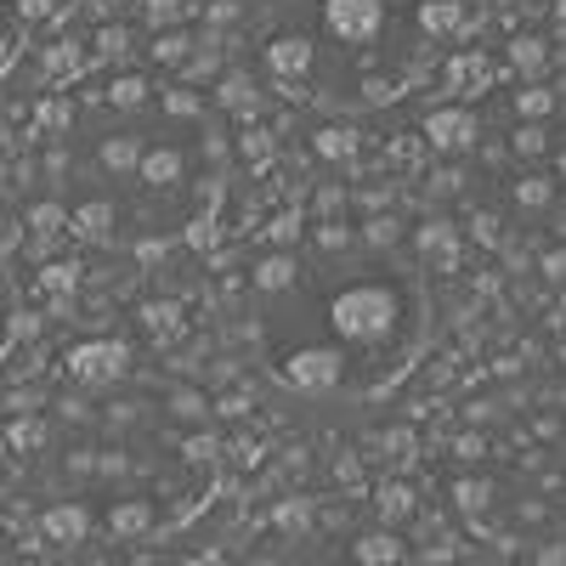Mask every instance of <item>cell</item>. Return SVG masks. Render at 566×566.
Here are the masks:
<instances>
[{
	"instance_id": "7a4b0ae2",
	"label": "cell",
	"mask_w": 566,
	"mask_h": 566,
	"mask_svg": "<svg viewBox=\"0 0 566 566\" xmlns=\"http://www.w3.org/2000/svg\"><path fill=\"white\" fill-rule=\"evenodd\" d=\"M0 57H7V52H0Z\"/></svg>"
},
{
	"instance_id": "6da1fadb",
	"label": "cell",
	"mask_w": 566,
	"mask_h": 566,
	"mask_svg": "<svg viewBox=\"0 0 566 566\" xmlns=\"http://www.w3.org/2000/svg\"><path fill=\"white\" fill-rule=\"evenodd\" d=\"M272 566H413V560L391 533L352 527V533H317V538L295 544L290 555H277Z\"/></svg>"
}]
</instances>
